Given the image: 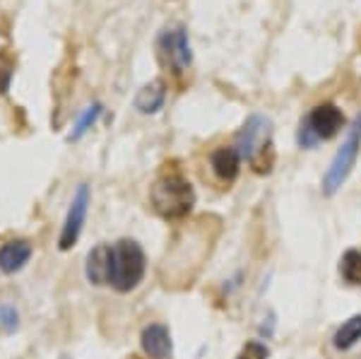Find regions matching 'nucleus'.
Returning a JSON list of instances; mask_svg holds the SVG:
<instances>
[{"label":"nucleus","instance_id":"nucleus-1","mask_svg":"<svg viewBox=\"0 0 361 359\" xmlns=\"http://www.w3.org/2000/svg\"><path fill=\"white\" fill-rule=\"evenodd\" d=\"M149 200H152V207L159 217L180 219L193 210L195 190L190 186V181H185L180 174L171 171L157 178L152 190H149Z\"/></svg>","mask_w":361,"mask_h":359},{"label":"nucleus","instance_id":"nucleus-2","mask_svg":"<svg viewBox=\"0 0 361 359\" xmlns=\"http://www.w3.org/2000/svg\"><path fill=\"white\" fill-rule=\"evenodd\" d=\"M147 258L137 241L121 239L111 244V270H109V285L116 292H130L145 277Z\"/></svg>","mask_w":361,"mask_h":359},{"label":"nucleus","instance_id":"nucleus-3","mask_svg":"<svg viewBox=\"0 0 361 359\" xmlns=\"http://www.w3.org/2000/svg\"><path fill=\"white\" fill-rule=\"evenodd\" d=\"M359 152H361V116L352 121V126L347 128V135L342 140L340 150L335 152L333 162H330L328 171L323 176V193L325 195H335L337 190L345 186V181L352 174L354 164L359 159Z\"/></svg>","mask_w":361,"mask_h":359},{"label":"nucleus","instance_id":"nucleus-4","mask_svg":"<svg viewBox=\"0 0 361 359\" xmlns=\"http://www.w3.org/2000/svg\"><path fill=\"white\" fill-rule=\"evenodd\" d=\"M157 58L173 75L188 71L190 63H193V49H190V39L185 27L176 25L161 29L159 37H157Z\"/></svg>","mask_w":361,"mask_h":359},{"label":"nucleus","instance_id":"nucleus-5","mask_svg":"<svg viewBox=\"0 0 361 359\" xmlns=\"http://www.w3.org/2000/svg\"><path fill=\"white\" fill-rule=\"evenodd\" d=\"M270 133H272V123L267 116H263V114L248 116L243 128L236 133V142H234V147H236V152L241 154V159H246L253 164L260 154L267 152V150L272 147Z\"/></svg>","mask_w":361,"mask_h":359},{"label":"nucleus","instance_id":"nucleus-6","mask_svg":"<svg viewBox=\"0 0 361 359\" xmlns=\"http://www.w3.org/2000/svg\"><path fill=\"white\" fill-rule=\"evenodd\" d=\"M301 126H304L308 133H313L318 142L330 140V138H335L337 133L345 128V116H342V111L335 104L325 102V104H318V107L301 121Z\"/></svg>","mask_w":361,"mask_h":359},{"label":"nucleus","instance_id":"nucleus-7","mask_svg":"<svg viewBox=\"0 0 361 359\" xmlns=\"http://www.w3.org/2000/svg\"><path fill=\"white\" fill-rule=\"evenodd\" d=\"M87 210H90V186L82 183L75 193L73 202H70V210H68V217H66V224L61 229V239H58V246L61 251H68L78 244L80 239V231H82V224L87 219Z\"/></svg>","mask_w":361,"mask_h":359},{"label":"nucleus","instance_id":"nucleus-8","mask_svg":"<svg viewBox=\"0 0 361 359\" xmlns=\"http://www.w3.org/2000/svg\"><path fill=\"white\" fill-rule=\"evenodd\" d=\"M140 343H142V352L149 359H171V333L161 323H149L140 335Z\"/></svg>","mask_w":361,"mask_h":359},{"label":"nucleus","instance_id":"nucleus-9","mask_svg":"<svg viewBox=\"0 0 361 359\" xmlns=\"http://www.w3.org/2000/svg\"><path fill=\"white\" fill-rule=\"evenodd\" d=\"M109 270H111V244H99L90 251L85 263V275L92 285H109Z\"/></svg>","mask_w":361,"mask_h":359},{"label":"nucleus","instance_id":"nucleus-10","mask_svg":"<svg viewBox=\"0 0 361 359\" xmlns=\"http://www.w3.org/2000/svg\"><path fill=\"white\" fill-rule=\"evenodd\" d=\"M32 258V244L25 239H13L0 246V270L5 275H13L22 270Z\"/></svg>","mask_w":361,"mask_h":359},{"label":"nucleus","instance_id":"nucleus-11","mask_svg":"<svg viewBox=\"0 0 361 359\" xmlns=\"http://www.w3.org/2000/svg\"><path fill=\"white\" fill-rule=\"evenodd\" d=\"M209 164L224 183H231L241 169V154L236 152V147H217L209 157Z\"/></svg>","mask_w":361,"mask_h":359},{"label":"nucleus","instance_id":"nucleus-12","mask_svg":"<svg viewBox=\"0 0 361 359\" xmlns=\"http://www.w3.org/2000/svg\"><path fill=\"white\" fill-rule=\"evenodd\" d=\"M166 102V83L161 78L152 80L135 95V109L140 114H157Z\"/></svg>","mask_w":361,"mask_h":359},{"label":"nucleus","instance_id":"nucleus-13","mask_svg":"<svg viewBox=\"0 0 361 359\" xmlns=\"http://www.w3.org/2000/svg\"><path fill=\"white\" fill-rule=\"evenodd\" d=\"M359 340H361V316H352L349 321H345L337 328L333 345L337 350H349V347H354Z\"/></svg>","mask_w":361,"mask_h":359},{"label":"nucleus","instance_id":"nucleus-14","mask_svg":"<svg viewBox=\"0 0 361 359\" xmlns=\"http://www.w3.org/2000/svg\"><path fill=\"white\" fill-rule=\"evenodd\" d=\"M340 273L349 285L361 287V251H347L340 260Z\"/></svg>","mask_w":361,"mask_h":359},{"label":"nucleus","instance_id":"nucleus-15","mask_svg":"<svg viewBox=\"0 0 361 359\" xmlns=\"http://www.w3.org/2000/svg\"><path fill=\"white\" fill-rule=\"evenodd\" d=\"M99 116H102V104H90L82 111V116L78 118V123H75V130L70 133V140H80V138L97 123Z\"/></svg>","mask_w":361,"mask_h":359},{"label":"nucleus","instance_id":"nucleus-16","mask_svg":"<svg viewBox=\"0 0 361 359\" xmlns=\"http://www.w3.org/2000/svg\"><path fill=\"white\" fill-rule=\"evenodd\" d=\"M13 75H15V58L10 54H5V51H0V97L10 90Z\"/></svg>","mask_w":361,"mask_h":359},{"label":"nucleus","instance_id":"nucleus-17","mask_svg":"<svg viewBox=\"0 0 361 359\" xmlns=\"http://www.w3.org/2000/svg\"><path fill=\"white\" fill-rule=\"evenodd\" d=\"M17 326H20V314L13 304H3L0 306V328L5 333H15Z\"/></svg>","mask_w":361,"mask_h":359},{"label":"nucleus","instance_id":"nucleus-18","mask_svg":"<svg viewBox=\"0 0 361 359\" xmlns=\"http://www.w3.org/2000/svg\"><path fill=\"white\" fill-rule=\"evenodd\" d=\"M267 357H270V350L263 343H258V340H250V343L241 347L236 359H267Z\"/></svg>","mask_w":361,"mask_h":359}]
</instances>
